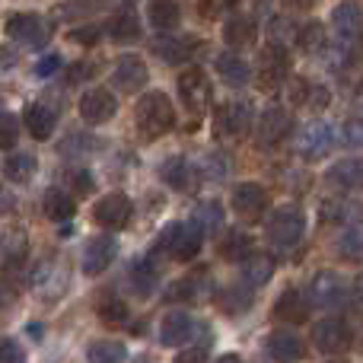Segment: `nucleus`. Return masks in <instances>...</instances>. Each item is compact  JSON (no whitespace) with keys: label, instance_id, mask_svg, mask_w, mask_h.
Here are the masks:
<instances>
[{"label":"nucleus","instance_id":"f257e3e1","mask_svg":"<svg viewBox=\"0 0 363 363\" xmlns=\"http://www.w3.org/2000/svg\"><path fill=\"white\" fill-rule=\"evenodd\" d=\"M134 118H138V131L144 134V138H163L166 131L176 128V108H172L166 93L150 89V93H144L138 99Z\"/></svg>","mask_w":363,"mask_h":363},{"label":"nucleus","instance_id":"f03ea898","mask_svg":"<svg viewBox=\"0 0 363 363\" xmlns=\"http://www.w3.org/2000/svg\"><path fill=\"white\" fill-rule=\"evenodd\" d=\"M306 236V213L296 204L274 207L268 217V242L274 252H290Z\"/></svg>","mask_w":363,"mask_h":363},{"label":"nucleus","instance_id":"7ed1b4c3","mask_svg":"<svg viewBox=\"0 0 363 363\" xmlns=\"http://www.w3.org/2000/svg\"><path fill=\"white\" fill-rule=\"evenodd\" d=\"M335 144H338V131H335V125L325 118L309 121V125L300 131V138H296V150H300V157L309 160V163L325 160L328 153L335 150Z\"/></svg>","mask_w":363,"mask_h":363},{"label":"nucleus","instance_id":"20e7f679","mask_svg":"<svg viewBox=\"0 0 363 363\" xmlns=\"http://www.w3.org/2000/svg\"><path fill=\"white\" fill-rule=\"evenodd\" d=\"M309 300L319 309H341L351 303V284L338 271H319L309 284Z\"/></svg>","mask_w":363,"mask_h":363},{"label":"nucleus","instance_id":"39448f33","mask_svg":"<svg viewBox=\"0 0 363 363\" xmlns=\"http://www.w3.org/2000/svg\"><path fill=\"white\" fill-rule=\"evenodd\" d=\"M4 32L13 42L26 45V48H45L51 38V26L38 13H10L4 23Z\"/></svg>","mask_w":363,"mask_h":363},{"label":"nucleus","instance_id":"423d86ee","mask_svg":"<svg viewBox=\"0 0 363 363\" xmlns=\"http://www.w3.org/2000/svg\"><path fill=\"white\" fill-rule=\"evenodd\" d=\"M179 99L194 118L207 112V106H211V99H213V86L201 67H188L179 74Z\"/></svg>","mask_w":363,"mask_h":363},{"label":"nucleus","instance_id":"0eeeda50","mask_svg":"<svg viewBox=\"0 0 363 363\" xmlns=\"http://www.w3.org/2000/svg\"><path fill=\"white\" fill-rule=\"evenodd\" d=\"M255 77H258V86L262 89L281 86V83L290 77V51H287V45H277V42L264 45L262 55H258Z\"/></svg>","mask_w":363,"mask_h":363},{"label":"nucleus","instance_id":"6e6552de","mask_svg":"<svg viewBox=\"0 0 363 363\" xmlns=\"http://www.w3.org/2000/svg\"><path fill=\"white\" fill-rule=\"evenodd\" d=\"M255 125V108L252 102H223L213 115V131L217 138H245Z\"/></svg>","mask_w":363,"mask_h":363},{"label":"nucleus","instance_id":"1a4fd4ad","mask_svg":"<svg viewBox=\"0 0 363 363\" xmlns=\"http://www.w3.org/2000/svg\"><path fill=\"white\" fill-rule=\"evenodd\" d=\"M131 213H134L131 198H128V194H121V191L102 194V198L96 201V207H93L96 223L106 226V230H125V226L131 223Z\"/></svg>","mask_w":363,"mask_h":363},{"label":"nucleus","instance_id":"9d476101","mask_svg":"<svg viewBox=\"0 0 363 363\" xmlns=\"http://www.w3.org/2000/svg\"><path fill=\"white\" fill-rule=\"evenodd\" d=\"M290 131H294V118L284 106H268L255 121V138L262 147H277Z\"/></svg>","mask_w":363,"mask_h":363},{"label":"nucleus","instance_id":"9b49d317","mask_svg":"<svg viewBox=\"0 0 363 363\" xmlns=\"http://www.w3.org/2000/svg\"><path fill=\"white\" fill-rule=\"evenodd\" d=\"M313 345L319 347L322 354H341V351H347V345H351V328H347L345 319H338V315H328V319L315 322Z\"/></svg>","mask_w":363,"mask_h":363},{"label":"nucleus","instance_id":"f8f14e48","mask_svg":"<svg viewBox=\"0 0 363 363\" xmlns=\"http://www.w3.org/2000/svg\"><path fill=\"white\" fill-rule=\"evenodd\" d=\"M115 255H118V242H115V236H108V233L93 236L86 242V249H83V274L96 277V274H102V271H108V264L115 262Z\"/></svg>","mask_w":363,"mask_h":363},{"label":"nucleus","instance_id":"ddd939ff","mask_svg":"<svg viewBox=\"0 0 363 363\" xmlns=\"http://www.w3.org/2000/svg\"><path fill=\"white\" fill-rule=\"evenodd\" d=\"M115 108H118L115 96L102 86H96V89H89V93L80 96V118L86 121V125H106V121H112Z\"/></svg>","mask_w":363,"mask_h":363},{"label":"nucleus","instance_id":"4468645a","mask_svg":"<svg viewBox=\"0 0 363 363\" xmlns=\"http://www.w3.org/2000/svg\"><path fill=\"white\" fill-rule=\"evenodd\" d=\"M233 211L245 220H255L268 211V191L258 182H242L233 188Z\"/></svg>","mask_w":363,"mask_h":363},{"label":"nucleus","instance_id":"2eb2a0df","mask_svg":"<svg viewBox=\"0 0 363 363\" xmlns=\"http://www.w3.org/2000/svg\"><path fill=\"white\" fill-rule=\"evenodd\" d=\"M147 77H150V70H147L144 57H138V55H121L112 70V83L121 93H138V89H144Z\"/></svg>","mask_w":363,"mask_h":363},{"label":"nucleus","instance_id":"dca6fc26","mask_svg":"<svg viewBox=\"0 0 363 363\" xmlns=\"http://www.w3.org/2000/svg\"><path fill=\"white\" fill-rule=\"evenodd\" d=\"M194 332H198V322L188 313H166L163 325H160V341L166 347H182L194 338Z\"/></svg>","mask_w":363,"mask_h":363},{"label":"nucleus","instance_id":"f3484780","mask_svg":"<svg viewBox=\"0 0 363 363\" xmlns=\"http://www.w3.org/2000/svg\"><path fill=\"white\" fill-rule=\"evenodd\" d=\"M325 182L338 191H363V160L347 157L338 160L332 169L325 172Z\"/></svg>","mask_w":363,"mask_h":363},{"label":"nucleus","instance_id":"a211bd4d","mask_svg":"<svg viewBox=\"0 0 363 363\" xmlns=\"http://www.w3.org/2000/svg\"><path fill=\"white\" fill-rule=\"evenodd\" d=\"M268 354L277 363H296V360L306 357V345H303V338L296 332H290V328H281V332H271Z\"/></svg>","mask_w":363,"mask_h":363},{"label":"nucleus","instance_id":"6ab92c4d","mask_svg":"<svg viewBox=\"0 0 363 363\" xmlns=\"http://www.w3.org/2000/svg\"><path fill=\"white\" fill-rule=\"evenodd\" d=\"M160 179L169 188H179V191H191L198 185V169L191 166V160L185 157H169L160 163Z\"/></svg>","mask_w":363,"mask_h":363},{"label":"nucleus","instance_id":"aec40b11","mask_svg":"<svg viewBox=\"0 0 363 363\" xmlns=\"http://www.w3.org/2000/svg\"><path fill=\"white\" fill-rule=\"evenodd\" d=\"M332 29L338 32L341 42H354V38H360V32H363V10L357 4H351V0L338 4V6H335V13H332Z\"/></svg>","mask_w":363,"mask_h":363},{"label":"nucleus","instance_id":"412c9836","mask_svg":"<svg viewBox=\"0 0 363 363\" xmlns=\"http://www.w3.org/2000/svg\"><path fill=\"white\" fill-rule=\"evenodd\" d=\"M106 32L115 38L118 45H131L140 38V16L134 6H121V10L112 13V19H108Z\"/></svg>","mask_w":363,"mask_h":363},{"label":"nucleus","instance_id":"4be33fe9","mask_svg":"<svg viewBox=\"0 0 363 363\" xmlns=\"http://www.w3.org/2000/svg\"><path fill=\"white\" fill-rule=\"evenodd\" d=\"M23 121L35 140H48L57 128V112L51 106H45V102H32V106H26Z\"/></svg>","mask_w":363,"mask_h":363},{"label":"nucleus","instance_id":"5701e85b","mask_svg":"<svg viewBox=\"0 0 363 363\" xmlns=\"http://www.w3.org/2000/svg\"><path fill=\"white\" fill-rule=\"evenodd\" d=\"M274 315L281 322H290V325H300V322L309 319V300L300 294V290L287 287L274 303Z\"/></svg>","mask_w":363,"mask_h":363},{"label":"nucleus","instance_id":"b1692460","mask_svg":"<svg viewBox=\"0 0 363 363\" xmlns=\"http://www.w3.org/2000/svg\"><path fill=\"white\" fill-rule=\"evenodd\" d=\"M217 74L226 86H236V89H242L245 83L252 80V67L236 55V51H220L217 55Z\"/></svg>","mask_w":363,"mask_h":363},{"label":"nucleus","instance_id":"393cba45","mask_svg":"<svg viewBox=\"0 0 363 363\" xmlns=\"http://www.w3.org/2000/svg\"><path fill=\"white\" fill-rule=\"evenodd\" d=\"M131 284L138 294H153L157 290V284L163 281V268H160V262L153 255H144V258H134L131 262Z\"/></svg>","mask_w":363,"mask_h":363},{"label":"nucleus","instance_id":"a878e982","mask_svg":"<svg viewBox=\"0 0 363 363\" xmlns=\"http://www.w3.org/2000/svg\"><path fill=\"white\" fill-rule=\"evenodd\" d=\"M153 51H157L166 64H185V61H191L194 57L198 42L188 38V35H169V32H166V38H160V42L153 45Z\"/></svg>","mask_w":363,"mask_h":363},{"label":"nucleus","instance_id":"bb28decb","mask_svg":"<svg viewBox=\"0 0 363 363\" xmlns=\"http://www.w3.org/2000/svg\"><path fill=\"white\" fill-rule=\"evenodd\" d=\"M223 38L233 51H242V48H252L258 38V26L252 16H230L223 26Z\"/></svg>","mask_w":363,"mask_h":363},{"label":"nucleus","instance_id":"cd10ccee","mask_svg":"<svg viewBox=\"0 0 363 363\" xmlns=\"http://www.w3.org/2000/svg\"><path fill=\"white\" fill-rule=\"evenodd\" d=\"M204 239H207L204 226H201L194 217L185 220V223H182V233H179V242H176V252H172V258H176V262H191V258L201 252Z\"/></svg>","mask_w":363,"mask_h":363},{"label":"nucleus","instance_id":"c85d7f7f","mask_svg":"<svg viewBox=\"0 0 363 363\" xmlns=\"http://www.w3.org/2000/svg\"><path fill=\"white\" fill-rule=\"evenodd\" d=\"M42 211L48 220L64 223V220H70L77 213V201H74V194L64 191V188H48V191L42 194Z\"/></svg>","mask_w":363,"mask_h":363},{"label":"nucleus","instance_id":"c756f323","mask_svg":"<svg viewBox=\"0 0 363 363\" xmlns=\"http://www.w3.org/2000/svg\"><path fill=\"white\" fill-rule=\"evenodd\" d=\"M147 16H150V26L160 32H176L182 23V6L179 0H150L147 6Z\"/></svg>","mask_w":363,"mask_h":363},{"label":"nucleus","instance_id":"7c9ffc66","mask_svg":"<svg viewBox=\"0 0 363 363\" xmlns=\"http://www.w3.org/2000/svg\"><path fill=\"white\" fill-rule=\"evenodd\" d=\"M252 236L249 233H242V230H230L223 239H220V245H217V255L223 258V262H245V258L252 255Z\"/></svg>","mask_w":363,"mask_h":363},{"label":"nucleus","instance_id":"2f4dec72","mask_svg":"<svg viewBox=\"0 0 363 363\" xmlns=\"http://www.w3.org/2000/svg\"><path fill=\"white\" fill-rule=\"evenodd\" d=\"M239 264H242V281L249 284V287H262V284H268L271 277H274V268H277V262L271 255H255V252Z\"/></svg>","mask_w":363,"mask_h":363},{"label":"nucleus","instance_id":"473e14b6","mask_svg":"<svg viewBox=\"0 0 363 363\" xmlns=\"http://www.w3.org/2000/svg\"><path fill=\"white\" fill-rule=\"evenodd\" d=\"M96 315H99L102 325H108V328H121L128 319H131V309H128V303L121 300V296L102 294L99 306H96Z\"/></svg>","mask_w":363,"mask_h":363},{"label":"nucleus","instance_id":"72a5a7b5","mask_svg":"<svg viewBox=\"0 0 363 363\" xmlns=\"http://www.w3.org/2000/svg\"><path fill=\"white\" fill-rule=\"evenodd\" d=\"M252 303H255V296H252V287L245 281L236 284V287H223L220 290V296H217V306L223 309V313H230V315L245 313Z\"/></svg>","mask_w":363,"mask_h":363},{"label":"nucleus","instance_id":"f704fd0d","mask_svg":"<svg viewBox=\"0 0 363 363\" xmlns=\"http://www.w3.org/2000/svg\"><path fill=\"white\" fill-rule=\"evenodd\" d=\"M296 48L303 51V55H325L328 51V35L325 29H322V23H306L300 32H296Z\"/></svg>","mask_w":363,"mask_h":363},{"label":"nucleus","instance_id":"c9c22d12","mask_svg":"<svg viewBox=\"0 0 363 363\" xmlns=\"http://www.w3.org/2000/svg\"><path fill=\"white\" fill-rule=\"evenodd\" d=\"M357 213H360V207L354 204V201H345V198H328L319 204L322 223H351Z\"/></svg>","mask_w":363,"mask_h":363},{"label":"nucleus","instance_id":"e433bc0d","mask_svg":"<svg viewBox=\"0 0 363 363\" xmlns=\"http://www.w3.org/2000/svg\"><path fill=\"white\" fill-rule=\"evenodd\" d=\"M338 255L347 262H360L363 258V220H351L347 230L338 236Z\"/></svg>","mask_w":363,"mask_h":363},{"label":"nucleus","instance_id":"4c0bfd02","mask_svg":"<svg viewBox=\"0 0 363 363\" xmlns=\"http://www.w3.org/2000/svg\"><path fill=\"white\" fill-rule=\"evenodd\" d=\"M86 360L89 363H125L128 347L121 341H93L86 347Z\"/></svg>","mask_w":363,"mask_h":363},{"label":"nucleus","instance_id":"58836bf2","mask_svg":"<svg viewBox=\"0 0 363 363\" xmlns=\"http://www.w3.org/2000/svg\"><path fill=\"white\" fill-rule=\"evenodd\" d=\"M4 176L10 182H16V185L29 182L35 176V157H32V153H10L4 163Z\"/></svg>","mask_w":363,"mask_h":363},{"label":"nucleus","instance_id":"ea45409f","mask_svg":"<svg viewBox=\"0 0 363 363\" xmlns=\"http://www.w3.org/2000/svg\"><path fill=\"white\" fill-rule=\"evenodd\" d=\"M194 220L207 230V236H211V233H220V226H223V207H220L217 201H204V204L194 211Z\"/></svg>","mask_w":363,"mask_h":363},{"label":"nucleus","instance_id":"a19ab883","mask_svg":"<svg viewBox=\"0 0 363 363\" xmlns=\"http://www.w3.org/2000/svg\"><path fill=\"white\" fill-rule=\"evenodd\" d=\"M198 294H201V281H194V277H185V281L169 284V290H166V300H169V303L198 300Z\"/></svg>","mask_w":363,"mask_h":363},{"label":"nucleus","instance_id":"79ce46f5","mask_svg":"<svg viewBox=\"0 0 363 363\" xmlns=\"http://www.w3.org/2000/svg\"><path fill=\"white\" fill-rule=\"evenodd\" d=\"M296 26L290 23L287 16H274L268 23V35H271V42H277V45H287V42H296Z\"/></svg>","mask_w":363,"mask_h":363},{"label":"nucleus","instance_id":"37998d69","mask_svg":"<svg viewBox=\"0 0 363 363\" xmlns=\"http://www.w3.org/2000/svg\"><path fill=\"white\" fill-rule=\"evenodd\" d=\"M19 144V121L16 115L0 112V150H13Z\"/></svg>","mask_w":363,"mask_h":363},{"label":"nucleus","instance_id":"c03bdc74","mask_svg":"<svg viewBox=\"0 0 363 363\" xmlns=\"http://www.w3.org/2000/svg\"><path fill=\"white\" fill-rule=\"evenodd\" d=\"M236 4L239 0H198V10L204 19H220V16H226V13H233Z\"/></svg>","mask_w":363,"mask_h":363},{"label":"nucleus","instance_id":"a18cd8bd","mask_svg":"<svg viewBox=\"0 0 363 363\" xmlns=\"http://www.w3.org/2000/svg\"><path fill=\"white\" fill-rule=\"evenodd\" d=\"M179 233H182V220H172V223H166L163 233L157 236V252H166V255H172V252H176V242H179Z\"/></svg>","mask_w":363,"mask_h":363},{"label":"nucleus","instance_id":"49530a36","mask_svg":"<svg viewBox=\"0 0 363 363\" xmlns=\"http://www.w3.org/2000/svg\"><path fill=\"white\" fill-rule=\"evenodd\" d=\"M341 140L351 150H360L363 147V118H347L345 128H341Z\"/></svg>","mask_w":363,"mask_h":363},{"label":"nucleus","instance_id":"de8ad7c7","mask_svg":"<svg viewBox=\"0 0 363 363\" xmlns=\"http://www.w3.org/2000/svg\"><path fill=\"white\" fill-rule=\"evenodd\" d=\"M102 38V26H96V23H89V26H77L74 32H70V42H77V45H96Z\"/></svg>","mask_w":363,"mask_h":363},{"label":"nucleus","instance_id":"09e8293b","mask_svg":"<svg viewBox=\"0 0 363 363\" xmlns=\"http://www.w3.org/2000/svg\"><path fill=\"white\" fill-rule=\"evenodd\" d=\"M332 102V89L322 86V83H309V93H306V108H325Z\"/></svg>","mask_w":363,"mask_h":363},{"label":"nucleus","instance_id":"8fccbe9b","mask_svg":"<svg viewBox=\"0 0 363 363\" xmlns=\"http://www.w3.org/2000/svg\"><path fill=\"white\" fill-rule=\"evenodd\" d=\"M96 64L93 61H77V64H70L67 67V83H83V80H89V77H96Z\"/></svg>","mask_w":363,"mask_h":363},{"label":"nucleus","instance_id":"3c124183","mask_svg":"<svg viewBox=\"0 0 363 363\" xmlns=\"http://www.w3.org/2000/svg\"><path fill=\"white\" fill-rule=\"evenodd\" d=\"M67 182H70V194H89L93 191V176H89L86 169H74L67 176Z\"/></svg>","mask_w":363,"mask_h":363},{"label":"nucleus","instance_id":"603ef678","mask_svg":"<svg viewBox=\"0 0 363 363\" xmlns=\"http://www.w3.org/2000/svg\"><path fill=\"white\" fill-rule=\"evenodd\" d=\"M0 363H26L23 347L13 338H0Z\"/></svg>","mask_w":363,"mask_h":363},{"label":"nucleus","instance_id":"864d4df0","mask_svg":"<svg viewBox=\"0 0 363 363\" xmlns=\"http://www.w3.org/2000/svg\"><path fill=\"white\" fill-rule=\"evenodd\" d=\"M35 77H42V80H48V77H55L57 70H61V55H45L35 61Z\"/></svg>","mask_w":363,"mask_h":363},{"label":"nucleus","instance_id":"5fc2aeb1","mask_svg":"<svg viewBox=\"0 0 363 363\" xmlns=\"http://www.w3.org/2000/svg\"><path fill=\"white\" fill-rule=\"evenodd\" d=\"M309 83H313V80H306V77H296V80H290V86H287V99H290V102H296V106H306Z\"/></svg>","mask_w":363,"mask_h":363},{"label":"nucleus","instance_id":"6e6d98bb","mask_svg":"<svg viewBox=\"0 0 363 363\" xmlns=\"http://www.w3.org/2000/svg\"><path fill=\"white\" fill-rule=\"evenodd\" d=\"M19 61V55L10 48V45H0V74H6V70H13Z\"/></svg>","mask_w":363,"mask_h":363},{"label":"nucleus","instance_id":"4d7b16f0","mask_svg":"<svg viewBox=\"0 0 363 363\" xmlns=\"http://www.w3.org/2000/svg\"><path fill=\"white\" fill-rule=\"evenodd\" d=\"M176 363H207V354H204V347H191V351H182Z\"/></svg>","mask_w":363,"mask_h":363},{"label":"nucleus","instance_id":"13d9d810","mask_svg":"<svg viewBox=\"0 0 363 363\" xmlns=\"http://www.w3.org/2000/svg\"><path fill=\"white\" fill-rule=\"evenodd\" d=\"M351 303H354L357 309H363V274L351 284Z\"/></svg>","mask_w":363,"mask_h":363},{"label":"nucleus","instance_id":"bf43d9fd","mask_svg":"<svg viewBox=\"0 0 363 363\" xmlns=\"http://www.w3.org/2000/svg\"><path fill=\"white\" fill-rule=\"evenodd\" d=\"M315 4H319V0H284L287 10H313Z\"/></svg>","mask_w":363,"mask_h":363},{"label":"nucleus","instance_id":"052dcab7","mask_svg":"<svg viewBox=\"0 0 363 363\" xmlns=\"http://www.w3.org/2000/svg\"><path fill=\"white\" fill-rule=\"evenodd\" d=\"M13 300H16V294H13V287H6V284H0V309H6Z\"/></svg>","mask_w":363,"mask_h":363},{"label":"nucleus","instance_id":"680f3d73","mask_svg":"<svg viewBox=\"0 0 363 363\" xmlns=\"http://www.w3.org/2000/svg\"><path fill=\"white\" fill-rule=\"evenodd\" d=\"M217 363H242V360H239V357H236V354H223V357H220Z\"/></svg>","mask_w":363,"mask_h":363},{"label":"nucleus","instance_id":"e2e57ef3","mask_svg":"<svg viewBox=\"0 0 363 363\" xmlns=\"http://www.w3.org/2000/svg\"><path fill=\"white\" fill-rule=\"evenodd\" d=\"M0 112H4V102H0Z\"/></svg>","mask_w":363,"mask_h":363}]
</instances>
